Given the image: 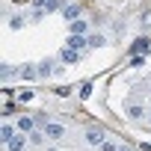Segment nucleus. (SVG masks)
<instances>
[{
    "label": "nucleus",
    "mask_w": 151,
    "mask_h": 151,
    "mask_svg": "<svg viewBox=\"0 0 151 151\" xmlns=\"http://www.w3.org/2000/svg\"><path fill=\"white\" fill-rule=\"evenodd\" d=\"M77 15H80V6H77V3H71V6H62V18H65L68 24H74V21H77Z\"/></svg>",
    "instance_id": "39448f33"
},
{
    "label": "nucleus",
    "mask_w": 151,
    "mask_h": 151,
    "mask_svg": "<svg viewBox=\"0 0 151 151\" xmlns=\"http://www.w3.org/2000/svg\"><path fill=\"white\" fill-rule=\"evenodd\" d=\"M86 45H89V39H86V36H68V45H65V47L80 50V47H86Z\"/></svg>",
    "instance_id": "423d86ee"
},
{
    "label": "nucleus",
    "mask_w": 151,
    "mask_h": 151,
    "mask_svg": "<svg viewBox=\"0 0 151 151\" xmlns=\"http://www.w3.org/2000/svg\"><path fill=\"white\" fill-rule=\"evenodd\" d=\"M45 15H47V12H45V9H42V6H36V12H33V18H36V21H42V18H45Z\"/></svg>",
    "instance_id": "6ab92c4d"
},
{
    "label": "nucleus",
    "mask_w": 151,
    "mask_h": 151,
    "mask_svg": "<svg viewBox=\"0 0 151 151\" xmlns=\"http://www.w3.org/2000/svg\"><path fill=\"white\" fill-rule=\"evenodd\" d=\"M148 50H151V39H148V36H139V39L130 45V53H133V56H139V53L145 56Z\"/></svg>",
    "instance_id": "f257e3e1"
},
{
    "label": "nucleus",
    "mask_w": 151,
    "mask_h": 151,
    "mask_svg": "<svg viewBox=\"0 0 151 151\" xmlns=\"http://www.w3.org/2000/svg\"><path fill=\"white\" fill-rule=\"evenodd\" d=\"M18 98H21V101H24V104H27V101H33V92H30V89H24V92H21V95H18Z\"/></svg>",
    "instance_id": "412c9836"
},
{
    "label": "nucleus",
    "mask_w": 151,
    "mask_h": 151,
    "mask_svg": "<svg viewBox=\"0 0 151 151\" xmlns=\"http://www.w3.org/2000/svg\"><path fill=\"white\" fill-rule=\"evenodd\" d=\"M119 151H130V148H127V145H122V148H119Z\"/></svg>",
    "instance_id": "b1692460"
},
{
    "label": "nucleus",
    "mask_w": 151,
    "mask_h": 151,
    "mask_svg": "<svg viewBox=\"0 0 151 151\" xmlns=\"http://www.w3.org/2000/svg\"><path fill=\"white\" fill-rule=\"evenodd\" d=\"M89 45H92V47H104V45H107V39L95 33V36H89Z\"/></svg>",
    "instance_id": "2eb2a0df"
},
{
    "label": "nucleus",
    "mask_w": 151,
    "mask_h": 151,
    "mask_svg": "<svg viewBox=\"0 0 151 151\" xmlns=\"http://www.w3.org/2000/svg\"><path fill=\"white\" fill-rule=\"evenodd\" d=\"M39 6H42L45 12H53V9H59L62 3H59V0H39Z\"/></svg>",
    "instance_id": "ddd939ff"
},
{
    "label": "nucleus",
    "mask_w": 151,
    "mask_h": 151,
    "mask_svg": "<svg viewBox=\"0 0 151 151\" xmlns=\"http://www.w3.org/2000/svg\"><path fill=\"white\" fill-rule=\"evenodd\" d=\"M21 24H24V21H21V18H18V15H15V18H12V21H9V27H12V30H21Z\"/></svg>",
    "instance_id": "aec40b11"
},
{
    "label": "nucleus",
    "mask_w": 151,
    "mask_h": 151,
    "mask_svg": "<svg viewBox=\"0 0 151 151\" xmlns=\"http://www.w3.org/2000/svg\"><path fill=\"white\" fill-rule=\"evenodd\" d=\"M89 95H92V83H83V86H80V98H83V101H86V98H89Z\"/></svg>",
    "instance_id": "a211bd4d"
},
{
    "label": "nucleus",
    "mask_w": 151,
    "mask_h": 151,
    "mask_svg": "<svg viewBox=\"0 0 151 151\" xmlns=\"http://www.w3.org/2000/svg\"><path fill=\"white\" fill-rule=\"evenodd\" d=\"M86 142H89V145H104V142H107V139H104V130H101V127H89V130H86Z\"/></svg>",
    "instance_id": "7ed1b4c3"
},
{
    "label": "nucleus",
    "mask_w": 151,
    "mask_h": 151,
    "mask_svg": "<svg viewBox=\"0 0 151 151\" xmlns=\"http://www.w3.org/2000/svg\"><path fill=\"white\" fill-rule=\"evenodd\" d=\"M9 139H15V127L3 124V127H0V142H9Z\"/></svg>",
    "instance_id": "9b49d317"
},
{
    "label": "nucleus",
    "mask_w": 151,
    "mask_h": 151,
    "mask_svg": "<svg viewBox=\"0 0 151 151\" xmlns=\"http://www.w3.org/2000/svg\"><path fill=\"white\" fill-rule=\"evenodd\" d=\"M42 139H45V130H33V133H30V142H33V145H39Z\"/></svg>",
    "instance_id": "dca6fc26"
},
{
    "label": "nucleus",
    "mask_w": 151,
    "mask_h": 151,
    "mask_svg": "<svg viewBox=\"0 0 151 151\" xmlns=\"http://www.w3.org/2000/svg\"><path fill=\"white\" fill-rule=\"evenodd\" d=\"M101 151H119V148H116V142H110V139H107V142L101 145Z\"/></svg>",
    "instance_id": "4be33fe9"
},
{
    "label": "nucleus",
    "mask_w": 151,
    "mask_h": 151,
    "mask_svg": "<svg viewBox=\"0 0 151 151\" xmlns=\"http://www.w3.org/2000/svg\"><path fill=\"white\" fill-rule=\"evenodd\" d=\"M83 33H86V21H83V18H77V21L71 24V36H83Z\"/></svg>",
    "instance_id": "f8f14e48"
},
{
    "label": "nucleus",
    "mask_w": 151,
    "mask_h": 151,
    "mask_svg": "<svg viewBox=\"0 0 151 151\" xmlns=\"http://www.w3.org/2000/svg\"><path fill=\"white\" fill-rule=\"evenodd\" d=\"M12 74H15V68H12V65H3V68H0V77H3V80H9Z\"/></svg>",
    "instance_id": "f3484780"
},
{
    "label": "nucleus",
    "mask_w": 151,
    "mask_h": 151,
    "mask_svg": "<svg viewBox=\"0 0 151 151\" xmlns=\"http://www.w3.org/2000/svg\"><path fill=\"white\" fill-rule=\"evenodd\" d=\"M133 68H139V65H145V56H133V62H130Z\"/></svg>",
    "instance_id": "5701e85b"
},
{
    "label": "nucleus",
    "mask_w": 151,
    "mask_h": 151,
    "mask_svg": "<svg viewBox=\"0 0 151 151\" xmlns=\"http://www.w3.org/2000/svg\"><path fill=\"white\" fill-rule=\"evenodd\" d=\"M27 145H30V139H27V136H15V139H9V142H6V151H24Z\"/></svg>",
    "instance_id": "20e7f679"
},
{
    "label": "nucleus",
    "mask_w": 151,
    "mask_h": 151,
    "mask_svg": "<svg viewBox=\"0 0 151 151\" xmlns=\"http://www.w3.org/2000/svg\"><path fill=\"white\" fill-rule=\"evenodd\" d=\"M45 136H47V139H62V136H65V124L47 122V124H45Z\"/></svg>",
    "instance_id": "f03ea898"
},
{
    "label": "nucleus",
    "mask_w": 151,
    "mask_h": 151,
    "mask_svg": "<svg viewBox=\"0 0 151 151\" xmlns=\"http://www.w3.org/2000/svg\"><path fill=\"white\" fill-rule=\"evenodd\" d=\"M18 74H21L24 80H36V77H39V68H33V65H24V68H21Z\"/></svg>",
    "instance_id": "9d476101"
},
{
    "label": "nucleus",
    "mask_w": 151,
    "mask_h": 151,
    "mask_svg": "<svg viewBox=\"0 0 151 151\" xmlns=\"http://www.w3.org/2000/svg\"><path fill=\"white\" fill-rule=\"evenodd\" d=\"M50 74H56V68H53V62H50V59H45V62H39V77H50Z\"/></svg>",
    "instance_id": "1a4fd4ad"
},
{
    "label": "nucleus",
    "mask_w": 151,
    "mask_h": 151,
    "mask_svg": "<svg viewBox=\"0 0 151 151\" xmlns=\"http://www.w3.org/2000/svg\"><path fill=\"white\" fill-rule=\"evenodd\" d=\"M59 59H62L65 65H74V62L80 59V53H77V50H71V47H62V53H59Z\"/></svg>",
    "instance_id": "0eeeda50"
},
{
    "label": "nucleus",
    "mask_w": 151,
    "mask_h": 151,
    "mask_svg": "<svg viewBox=\"0 0 151 151\" xmlns=\"http://www.w3.org/2000/svg\"><path fill=\"white\" fill-rule=\"evenodd\" d=\"M142 116H145V110H142V107H127V119H133V122H136V119H142Z\"/></svg>",
    "instance_id": "4468645a"
},
{
    "label": "nucleus",
    "mask_w": 151,
    "mask_h": 151,
    "mask_svg": "<svg viewBox=\"0 0 151 151\" xmlns=\"http://www.w3.org/2000/svg\"><path fill=\"white\" fill-rule=\"evenodd\" d=\"M18 130H21V133H33V130H36V122H33L30 116H21V119H18Z\"/></svg>",
    "instance_id": "6e6552de"
}]
</instances>
